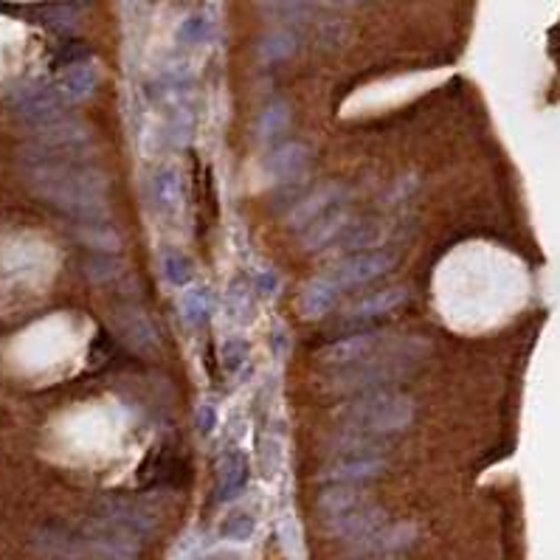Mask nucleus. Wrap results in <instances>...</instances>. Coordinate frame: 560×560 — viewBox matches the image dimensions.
<instances>
[{"mask_svg": "<svg viewBox=\"0 0 560 560\" xmlns=\"http://www.w3.org/2000/svg\"><path fill=\"white\" fill-rule=\"evenodd\" d=\"M409 338H389V336H375V333H361V336H349L336 344H327L321 349V361L333 369H349L366 361H375L380 355L397 352Z\"/></svg>", "mask_w": 560, "mask_h": 560, "instance_id": "4", "label": "nucleus"}, {"mask_svg": "<svg viewBox=\"0 0 560 560\" xmlns=\"http://www.w3.org/2000/svg\"><path fill=\"white\" fill-rule=\"evenodd\" d=\"M257 536V518L248 510H232L220 521V538L232 544H248Z\"/></svg>", "mask_w": 560, "mask_h": 560, "instance_id": "26", "label": "nucleus"}, {"mask_svg": "<svg viewBox=\"0 0 560 560\" xmlns=\"http://www.w3.org/2000/svg\"><path fill=\"white\" fill-rule=\"evenodd\" d=\"M251 288H253V296L257 299L271 301L279 296V290H282V276H279L273 268H260L251 276Z\"/></svg>", "mask_w": 560, "mask_h": 560, "instance_id": "31", "label": "nucleus"}, {"mask_svg": "<svg viewBox=\"0 0 560 560\" xmlns=\"http://www.w3.org/2000/svg\"><path fill=\"white\" fill-rule=\"evenodd\" d=\"M6 108L32 130L40 124H48L65 116V101L54 85L48 82H17L6 90Z\"/></svg>", "mask_w": 560, "mask_h": 560, "instance_id": "3", "label": "nucleus"}, {"mask_svg": "<svg viewBox=\"0 0 560 560\" xmlns=\"http://www.w3.org/2000/svg\"><path fill=\"white\" fill-rule=\"evenodd\" d=\"M352 223H355V220H352V214H349V209H346V203H344V206H338V209H333V212L321 214L318 220H313V223L301 232V245H304V251H321V248L336 245Z\"/></svg>", "mask_w": 560, "mask_h": 560, "instance_id": "13", "label": "nucleus"}, {"mask_svg": "<svg viewBox=\"0 0 560 560\" xmlns=\"http://www.w3.org/2000/svg\"><path fill=\"white\" fill-rule=\"evenodd\" d=\"M119 324H121L124 338L130 341L133 346L147 349V346H152V341H156V329H152L149 318H147L141 310H136V308H127V310L119 316Z\"/></svg>", "mask_w": 560, "mask_h": 560, "instance_id": "25", "label": "nucleus"}, {"mask_svg": "<svg viewBox=\"0 0 560 560\" xmlns=\"http://www.w3.org/2000/svg\"><path fill=\"white\" fill-rule=\"evenodd\" d=\"M414 400L400 392H366L344 403L336 412V420L349 431H364L375 437H392L400 434L414 422Z\"/></svg>", "mask_w": 560, "mask_h": 560, "instance_id": "2", "label": "nucleus"}, {"mask_svg": "<svg viewBox=\"0 0 560 560\" xmlns=\"http://www.w3.org/2000/svg\"><path fill=\"white\" fill-rule=\"evenodd\" d=\"M366 504V496L361 488H352V485H329L327 490L318 493V513L321 518H336V516H344L349 510H355V507H364Z\"/></svg>", "mask_w": 560, "mask_h": 560, "instance_id": "19", "label": "nucleus"}, {"mask_svg": "<svg viewBox=\"0 0 560 560\" xmlns=\"http://www.w3.org/2000/svg\"><path fill=\"white\" fill-rule=\"evenodd\" d=\"M417 541V527L414 524H384L380 529H375L372 536L349 544V549L355 555H392V552H403L409 549Z\"/></svg>", "mask_w": 560, "mask_h": 560, "instance_id": "12", "label": "nucleus"}, {"mask_svg": "<svg viewBox=\"0 0 560 560\" xmlns=\"http://www.w3.org/2000/svg\"><path fill=\"white\" fill-rule=\"evenodd\" d=\"M260 465H262V473L268 481L276 479L285 465V442L279 434H273V431H268V434H262V440H260Z\"/></svg>", "mask_w": 560, "mask_h": 560, "instance_id": "28", "label": "nucleus"}, {"mask_svg": "<svg viewBox=\"0 0 560 560\" xmlns=\"http://www.w3.org/2000/svg\"><path fill=\"white\" fill-rule=\"evenodd\" d=\"M386 470V456H352L338 453L336 460H329L321 468V481L327 485H352L358 488L364 481L375 479Z\"/></svg>", "mask_w": 560, "mask_h": 560, "instance_id": "7", "label": "nucleus"}, {"mask_svg": "<svg viewBox=\"0 0 560 560\" xmlns=\"http://www.w3.org/2000/svg\"><path fill=\"white\" fill-rule=\"evenodd\" d=\"M20 169L29 189L54 209L82 223H96L108 214V177L88 161L43 156L23 144Z\"/></svg>", "mask_w": 560, "mask_h": 560, "instance_id": "1", "label": "nucleus"}, {"mask_svg": "<svg viewBox=\"0 0 560 560\" xmlns=\"http://www.w3.org/2000/svg\"><path fill=\"white\" fill-rule=\"evenodd\" d=\"M338 288L329 282V276L324 273V276H316V279H310L308 285H304V290H301V296H299V313L304 316V318H310V321H316V318H324L329 310L336 308V301H338Z\"/></svg>", "mask_w": 560, "mask_h": 560, "instance_id": "17", "label": "nucleus"}, {"mask_svg": "<svg viewBox=\"0 0 560 560\" xmlns=\"http://www.w3.org/2000/svg\"><path fill=\"white\" fill-rule=\"evenodd\" d=\"M43 23L48 25V29H54V32H68V29H73L76 14L68 6H51V9L43 12Z\"/></svg>", "mask_w": 560, "mask_h": 560, "instance_id": "34", "label": "nucleus"}, {"mask_svg": "<svg viewBox=\"0 0 560 560\" xmlns=\"http://www.w3.org/2000/svg\"><path fill=\"white\" fill-rule=\"evenodd\" d=\"M380 240H384V232L372 223H352L344 237L338 240L341 248H352V251H372Z\"/></svg>", "mask_w": 560, "mask_h": 560, "instance_id": "29", "label": "nucleus"}, {"mask_svg": "<svg viewBox=\"0 0 560 560\" xmlns=\"http://www.w3.org/2000/svg\"><path fill=\"white\" fill-rule=\"evenodd\" d=\"M99 518L110 521L113 527L124 529L127 536H133V538L147 536V532H152V527H156V516H152L147 507L133 504V501H105L99 510Z\"/></svg>", "mask_w": 560, "mask_h": 560, "instance_id": "14", "label": "nucleus"}, {"mask_svg": "<svg viewBox=\"0 0 560 560\" xmlns=\"http://www.w3.org/2000/svg\"><path fill=\"white\" fill-rule=\"evenodd\" d=\"M310 161V147L304 141H285L276 149H271L265 161H262V172L271 177L273 184H293L296 177L308 169Z\"/></svg>", "mask_w": 560, "mask_h": 560, "instance_id": "11", "label": "nucleus"}, {"mask_svg": "<svg viewBox=\"0 0 560 560\" xmlns=\"http://www.w3.org/2000/svg\"><path fill=\"white\" fill-rule=\"evenodd\" d=\"M397 257L392 251L384 248H372L364 253H352L344 262H338L333 271H327L329 282H333L338 290H349V288H364L375 279H380L384 273H389L394 268Z\"/></svg>", "mask_w": 560, "mask_h": 560, "instance_id": "5", "label": "nucleus"}, {"mask_svg": "<svg viewBox=\"0 0 560 560\" xmlns=\"http://www.w3.org/2000/svg\"><path fill=\"white\" fill-rule=\"evenodd\" d=\"M88 276L93 279V282H110V279L119 276L121 265L116 257H110V253H96L93 260H88Z\"/></svg>", "mask_w": 560, "mask_h": 560, "instance_id": "32", "label": "nucleus"}, {"mask_svg": "<svg viewBox=\"0 0 560 560\" xmlns=\"http://www.w3.org/2000/svg\"><path fill=\"white\" fill-rule=\"evenodd\" d=\"M248 479H251V460L242 448H225L220 453L217 462V488H214V498L220 504L237 501L245 490H248Z\"/></svg>", "mask_w": 560, "mask_h": 560, "instance_id": "8", "label": "nucleus"}, {"mask_svg": "<svg viewBox=\"0 0 560 560\" xmlns=\"http://www.w3.org/2000/svg\"><path fill=\"white\" fill-rule=\"evenodd\" d=\"M161 273L166 279V285L172 288H189L192 285V276H195V265L186 257L184 251L177 248H166L161 253Z\"/></svg>", "mask_w": 560, "mask_h": 560, "instance_id": "22", "label": "nucleus"}, {"mask_svg": "<svg viewBox=\"0 0 560 560\" xmlns=\"http://www.w3.org/2000/svg\"><path fill=\"white\" fill-rule=\"evenodd\" d=\"M177 43L184 48H200L212 40V20L206 14H189L181 25H177Z\"/></svg>", "mask_w": 560, "mask_h": 560, "instance_id": "27", "label": "nucleus"}, {"mask_svg": "<svg viewBox=\"0 0 560 560\" xmlns=\"http://www.w3.org/2000/svg\"><path fill=\"white\" fill-rule=\"evenodd\" d=\"M288 121H290V108L285 105V101H271L268 108H262V113L257 119V138L262 144H271L273 138L285 133Z\"/></svg>", "mask_w": 560, "mask_h": 560, "instance_id": "24", "label": "nucleus"}, {"mask_svg": "<svg viewBox=\"0 0 560 560\" xmlns=\"http://www.w3.org/2000/svg\"><path fill=\"white\" fill-rule=\"evenodd\" d=\"M384 524H386V513L380 510V507L364 504V507H355V510H349V513H344V516L327 518V521H324V529H327V536L355 544V541L372 536V532L380 529Z\"/></svg>", "mask_w": 560, "mask_h": 560, "instance_id": "9", "label": "nucleus"}, {"mask_svg": "<svg viewBox=\"0 0 560 560\" xmlns=\"http://www.w3.org/2000/svg\"><path fill=\"white\" fill-rule=\"evenodd\" d=\"M253 288H251V279L248 276H237L232 285L225 290V316L232 318L234 324H248L251 316H253Z\"/></svg>", "mask_w": 560, "mask_h": 560, "instance_id": "20", "label": "nucleus"}, {"mask_svg": "<svg viewBox=\"0 0 560 560\" xmlns=\"http://www.w3.org/2000/svg\"><path fill=\"white\" fill-rule=\"evenodd\" d=\"M144 195H147V209L161 217V220H169L181 212V203H184V184H181V172L172 164H161L149 172L147 177V186H144Z\"/></svg>", "mask_w": 560, "mask_h": 560, "instance_id": "6", "label": "nucleus"}, {"mask_svg": "<svg viewBox=\"0 0 560 560\" xmlns=\"http://www.w3.org/2000/svg\"><path fill=\"white\" fill-rule=\"evenodd\" d=\"M220 425V412H217V405L214 403H200L197 409H195V431L200 437H212L214 431Z\"/></svg>", "mask_w": 560, "mask_h": 560, "instance_id": "33", "label": "nucleus"}, {"mask_svg": "<svg viewBox=\"0 0 560 560\" xmlns=\"http://www.w3.org/2000/svg\"><path fill=\"white\" fill-rule=\"evenodd\" d=\"M299 48V37L290 25H282V29H273L262 37L260 43V60L262 62H282L288 57L296 54Z\"/></svg>", "mask_w": 560, "mask_h": 560, "instance_id": "21", "label": "nucleus"}, {"mask_svg": "<svg viewBox=\"0 0 560 560\" xmlns=\"http://www.w3.org/2000/svg\"><path fill=\"white\" fill-rule=\"evenodd\" d=\"M220 361L225 372H240L251 361V344L242 336H232L220 344Z\"/></svg>", "mask_w": 560, "mask_h": 560, "instance_id": "30", "label": "nucleus"}, {"mask_svg": "<svg viewBox=\"0 0 560 560\" xmlns=\"http://www.w3.org/2000/svg\"><path fill=\"white\" fill-rule=\"evenodd\" d=\"M344 203H346V189L341 184H321L318 189H313L308 197L296 203L293 212L288 214V225L296 228V232H304L313 220L344 206Z\"/></svg>", "mask_w": 560, "mask_h": 560, "instance_id": "10", "label": "nucleus"}, {"mask_svg": "<svg viewBox=\"0 0 560 560\" xmlns=\"http://www.w3.org/2000/svg\"><path fill=\"white\" fill-rule=\"evenodd\" d=\"M409 301V290L405 288H384L377 293H369V296H361L358 301H352L344 318L349 321H366V318H380L386 316L397 308H403V304Z\"/></svg>", "mask_w": 560, "mask_h": 560, "instance_id": "16", "label": "nucleus"}, {"mask_svg": "<svg viewBox=\"0 0 560 560\" xmlns=\"http://www.w3.org/2000/svg\"><path fill=\"white\" fill-rule=\"evenodd\" d=\"M164 141L166 147L172 149H181L192 141V113L184 101H175L172 113L166 116V124H164Z\"/></svg>", "mask_w": 560, "mask_h": 560, "instance_id": "23", "label": "nucleus"}, {"mask_svg": "<svg viewBox=\"0 0 560 560\" xmlns=\"http://www.w3.org/2000/svg\"><path fill=\"white\" fill-rule=\"evenodd\" d=\"M214 310V293L206 285H189L177 299V313H181L186 327H203L212 318Z\"/></svg>", "mask_w": 560, "mask_h": 560, "instance_id": "18", "label": "nucleus"}, {"mask_svg": "<svg viewBox=\"0 0 560 560\" xmlns=\"http://www.w3.org/2000/svg\"><path fill=\"white\" fill-rule=\"evenodd\" d=\"M96 85H99V71H96V65L90 60L62 68L60 80L54 82V88L62 96L65 105H76V101L90 99Z\"/></svg>", "mask_w": 560, "mask_h": 560, "instance_id": "15", "label": "nucleus"}]
</instances>
